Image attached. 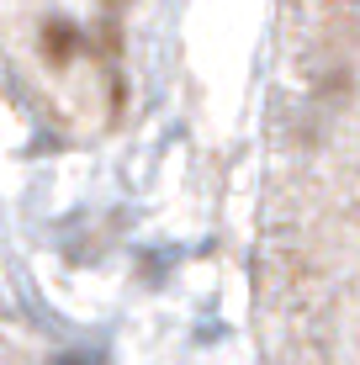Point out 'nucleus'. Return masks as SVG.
I'll return each mask as SVG.
<instances>
[{
  "mask_svg": "<svg viewBox=\"0 0 360 365\" xmlns=\"http://www.w3.org/2000/svg\"><path fill=\"white\" fill-rule=\"evenodd\" d=\"M37 43H43V64H48V69H69L74 53H85V32L74 27L69 16H48Z\"/></svg>",
  "mask_w": 360,
  "mask_h": 365,
  "instance_id": "1",
  "label": "nucleus"
},
{
  "mask_svg": "<svg viewBox=\"0 0 360 365\" xmlns=\"http://www.w3.org/2000/svg\"><path fill=\"white\" fill-rule=\"evenodd\" d=\"M96 48H101V58H111V53H117V48H122V32H117V21H101V32H96Z\"/></svg>",
  "mask_w": 360,
  "mask_h": 365,
  "instance_id": "2",
  "label": "nucleus"
},
{
  "mask_svg": "<svg viewBox=\"0 0 360 365\" xmlns=\"http://www.w3.org/2000/svg\"><path fill=\"white\" fill-rule=\"evenodd\" d=\"M101 6H106V11H122V6H128V0H101Z\"/></svg>",
  "mask_w": 360,
  "mask_h": 365,
  "instance_id": "3",
  "label": "nucleus"
},
{
  "mask_svg": "<svg viewBox=\"0 0 360 365\" xmlns=\"http://www.w3.org/2000/svg\"><path fill=\"white\" fill-rule=\"evenodd\" d=\"M53 365H91V360H53Z\"/></svg>",
  "mask_w": 360,
  "mask_h": 365,
  "instance_id": "4",
  "label": "nucleus"
}]
</instances>
